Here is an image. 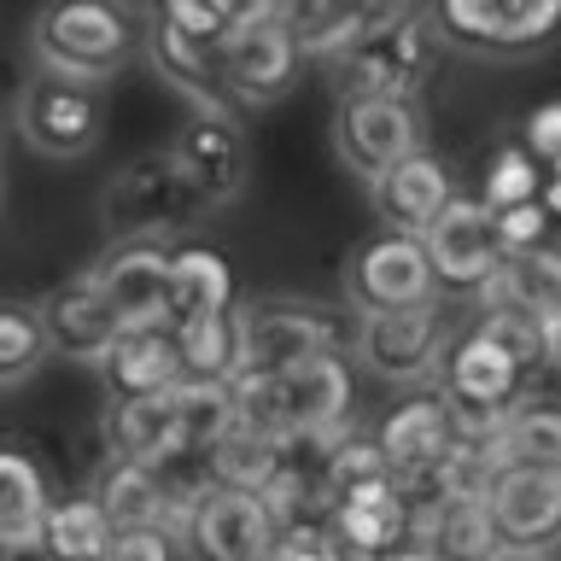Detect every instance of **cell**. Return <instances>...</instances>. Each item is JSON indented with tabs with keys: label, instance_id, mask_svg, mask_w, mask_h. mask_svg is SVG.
Instances as JSON below:
<instances>
[{
	"label": "cell",
	"instance_id": "3957f363",
	"mask_svg": "<svg viewBox=\"0 0 561 561\" xmlns=\"http://www.w3.org/2000/svg\"><path fill=\"white\" fill-rule=\"evenodd\" d=\"M199 217H210V205L199 199V187L187 182V170L175 164L170 147L129 158V164L100 187V234L112 245H123V240L170 245Z\"/></svg>",
	"mask_w": 561,
	"mask_h": 561
},
{
	"label": "cell",
	"instance_id": "8992f818",
	"mask_svg": "<svg viewBox=\"0 0 561 561\" xmlns=\"http://www.w3.org/2000/svg\"><path fill=\"white\" fill-rule=\"evenodd\" d=\"M340 293L345 305L363 316H403V310H433L438 305V275L427 263V245L410 234H368L351 245L345 270H340Z\"/></svg>",
	"mask_w": 561,
	"mask_h": 561
},
{
	"label": "cell",
	"instance_id": "4316f807",
	"mask_svg": "<svg viewBox=\"0 0 561 561\" xmlns=\"http://www.w3.org/2000/svg\"><path fill=\"white\" fill-rule=\"evenodd\" d=\"M234 310V270L210 245H175L170 257V328L205 322V316Z\"/></svg>",
	"mask_w": 561,
	"mask_h": 561
},
{
	"label": "cell",
	"instance_id": "d6a6232c",
	"mask_svg": "<svg viewBox=\"0 0 561 561\" xmlns=\"http://www.w3.org/2000/svg\"><path fill=\"white\" fill-rule=\"evenodd\" d=\"M427 538H433V561H497L503 556V538L491 526L485 503H445L427 520Z\"/></svg>",
	"mask_w": 561,
	"mask_h": 561
},
{
	"label": "cell",
	"instance_id": "7402d4cb",
	"mask_svg": "<svg viewBox=\"0 0 561 561\" xmlns=\"http://www.w3.org/2000/svg\"><path fill=\"white\" fill-rule=\"evenodd\" d=\"M182 375V351H175L170 328H129L112 345V357L100 363V386L105 403H135V398H164L175 392Z\"/></svg>",
	"mask_w": 561,
	"mask_h": 561
},
{
	"label": "cell",
	"instance_id": "4fadbf2b",
	"mask_svg": "<svg viewBox=\"0 0 561 561\" xmlns=\"http://www.w3.org/2000/svg\"><path fill=\"white\" fill-rule=\"evenodd\" d=\"M170 257L175 245L123 240L88 263V280L105 293L123 328H170Z\"/></svg>",
	"mask_w": 561,
	"mask_h": 561
},
{
	"label": "cell",
	"instance_id": "836d02e7",
	"mask_svg": "<svg viewBox=\"0 0 561 561\" xmlns=\"http://www.w3.org/2000/svg\"><path fill=\"white\" fill-rule=\"evenodd\" d=\"M53 357L42 305H18L0 298V386H24L30 375H42V363Z\"/></svg>",
	"mask_w": 561,
	"mask_h": 561
},
{
	"label": "cell",
	"instance_id": "52a82bcc",
	"mask_svg": "<svg viewBox=\"0 0 561 561\" xmlns=\"http://www.w3.org/2000/svg\"><path fill=\"white\" fill-rule=\"evenodd\" d=\"M427 30L438 47L520 59V53L550 47V35L561 30V7L556 0H445V7H427Z\"/></svg>",
	"mask_w": 561,
	"mask_h": 561
},
{
	"label": "cell",
	"instance_id": "277c9868",
	"mask_svg": "<svg viewBox=\"0 0 561 561\" xmlns=\"http://www.w3.org/2000/svg\"><path fill=\"white\" fill-rule=\"evenodd\" d=\"M433 59H438V42L427 30V12L380 7L375 30L333 70H340L345 100H415L433 77Z\"/></svg>",
	"mask_w": 561,
	"mask_h": 561
},
{
	"label": "cell",
	"instance_id": "1f68e13d",
	"mask_svg": "<svg viewBox=\"0 0 561 561\" xmlns=\"http://www.w3.org/2000/svg\"><path fill=\"white\" fill-rule=\"evenodd\" d=\"M175 351H182V375L187 380H234L240 375V305L222 316H205V322L170 328Z\"/></svg>",
	"mask_w": 561,
	"mask_h": 561
},
{
	"label": "cell",
	"instance_id": "8d00e7d4",
	"mask_svg": "<svg viewBox=\"0 0 561 561\" xmlns=\"http://www.w3.org/2000/svg\"><path fill=\"white\" fill-rule=\"evenodd\" d=\"M543 199V175H538V158L520 147H503V152H491V164H485V182H480V205L497 217V210H520V205H538Z\"/></svg>",
	"mask_w": 561,
	"mask_h": 561
},
{
	"label": "cell",
	"instance_id": "f35d334b",
	"mask_svg": "<svg viewBox=\"0 0 561 561\" xmlns=\"http://www.w3.org/2000/svg\"><path fill=\"white\" fill-rule=\"evenodd\" d=\"M112 561H193L187 556V533L175 526H129V533L112 538Z\"/></svg>",
	"mask_w": 561,
	"mask_h": 561
},
{
	"label": "cell",
	"instance_id": "7c38bea8",
	"mask_svg": "<svg viewBox=\"0 0 561 561\" xmlns=\"http://www.w3.org/2000/svg\"><path fill=\"white\" fill-rule=\"evenodd\" d=\"M450 340L456 333L438 305L403 310V316H363L351 357H357L363 375H375L386 386H421V380H438V363H445Z\"/></svg>",
	"mask_w": 561,
	"mask_h": 561
},
{
	"label": "cell",
	"instance_id": "ffe728a7",
	"mask_svg": "<svg viewBox=\"0 0 561 561\" xmlns=\"http://www.w3.org/2000/svg\"><path fill=\"white\" fill-rule=\"evenodd\" d=\"M147 59L182 100H193V112H234L222 94V42H199V35L175 30L164 12H147Z\"/></svg>",
	"mask_w": 561,
	"mask_h": 561
},
{
	"label": "cell",
	"instance_id": "d4e9b609",
	"mask_svg": "<svg viewBox=\"0 0 561 561\" xmlns=\"http://www.w3.org/2000/svg\"><path fill=\"white\" fill-rule=\"evenodd\" d=\"M105 456L112 462L158 468L175 456V392L164 398H135V403H105Z\"/></svg>",
	"mask_w": 561,
	"mask_h": 561
},
{
	"label": "cell",
	"instance_id": "603a6c76",
	"mask_svg": "<svg viewBox=\"0 0 561 561\" xmlns=\"http://www.w3.org/2000/svg\"><path fill=\"white\" fill-rule=\"evenodd\" d=\"M410 526H415V515H410V503L398 497V485L351 491V497H333V508H328V533H333L345 561H375L380 550H392Z\"/></svg>",
	"mask_w": 561,
	"mask_h": 561
},
{
	"label": "cell",
	"instance_id": "83f0119b",
	"mask_svg": "<svg viewBox=\"0 0 561 561\" xmlns=\"http://www.w3.org/2000/svg\"><path fill=\"white\" fill-rule=\"evenodd\" d=\"M240 427V398L222 380H182L175 386V456H210Z\"/></svg>",
	"mask_w": 561,
	"mask_h": 561
},
{
	"label": "cell",
	"instance_id": "7a4b0ae2",
	"mask_svg": "<svg viewBox=\"0 0 561 561\" xmlns=\"http://www.w3.org/2000/svg\"><path fill=\"white\" fill-rule=\"evenodd\" d=\"M140 35H147V18L140 12L112 7V0H70V7L35 12L30 53L47 77L100 88L140 53Z\"/></svg>",
	"mask_w": 561,
	"mask_h": 561
},
{
	"label": "cell",
	"instance_id": "ac0fdd59",
	"mask_svg": "<svg viewBox=\"0 0 561 561\" xmlns=\"http://www.w3.org/2000/svg\"><path fill=\"white\" fill-rule=\"evenodd\" d=\"M368 199H375V210H380V228L421 240L456 199H462V193H456V175H450L445 158L421 147L415 158H403L398 170H386L380 182L368 187Z\"/></svg>",
	"mask_w": 561,
	"mask_h": 561
},
{
	"label": "cell",
	"instance_id": "ab89813d",
	"mask_svg": "<svg viewBox=\"0 0 561 561\" xmlns=\"http://www.w3.org/2000/svg\"><path fill=\"white\" fill-rule=\"evenodd\" d=\"M550 234V210L538 205H520V210H497V240H503V257H520V252H538V245Z\"/></svg>",
	"mask_w": 561,
	"mask_h": 561
},
{
	"label": "cell",
	"instance_id": "bcb514c9",
	"mask_svg": "<svg viewBox=\"0 0 561 561\" xmlns=\"http://www.w3.org/2000/svg\"><path fill=\"white\" fill-rule=\"evenodd\" d=\"M0 561H7V543H0Z\"/></svg>",
	"mask_w": 561,
	"mask_h": 561
},
{
	"label": "cell",
	"instance_id": "484cf974",
	"mask_svg": "<svg viewBox=\"0 0 561 561\" xmlns=\"http://www.w3.org/2000/svg\"><path fill=\"white\" fill-rule=\"evenodd\" d=\"M53 497L42 480V462L18 445H0V543L7 550H35L47 533Z\"/></svg>",
	"mask_w": 561,
	"mask_h": 561
},
{
	"label": "cell",
	"instance_id": "8fae6325",
	"mask_svg": "<svg viewBox=\"0 0 561 561\" xmlns=\"http://www.w3.org/2000/svg\"><path fill=\"white\" fill-rule=\"evenodd\" d=\"M427 147V123L415 100H345L333 105V152L357 182L375 187L386 170Z\"/></svg>",
	"mask_w": 561,
	"mask_h": 561
},
{
	"label": "cell",
	"instance_id": "5bb4252c",
	"mask_svg": "<svg viewBox=\"0 0 561 561\" xmlns=\"http://www.w3.org/2000/svg\"><path fill=\"white\" fill-rule=\"evenodd\" d=\"M275 538H280V520H275L270 497H257V491L217 485L187 520L193 561H270Z\"/></svg>",
	"mask_w": 561,
	"mask_h": 561
},
{
	"label": "cell",
	"instance_id": "74e56055",
	"mask_svg": "<svg viewBox=\"0 0 561 561\" xmlns=\"http://www.w3.org/2000/svg\"><path fill=\"white\" fill-rule=\"evenodd\" d=\"M473 328H480L503 357H515L520 368L550 363V340H543V322H533V316H520V310H480V322H473Z\"/></svg>",
	"mask_w": 561,
	"mask_h": 561
},
{
	"label": "cell",
	"instance_id": "ba28073f",
	"mask_svg": "<svg viewBox=\"0 0 561 561\" xmlns=\"http://www.w3.org/2000/svg\"><path fill=\"white\" fill-rule=\"evenodd\" d=\"M305 47L287 30V7L257 0V7H234V35L222 42V94L228 105H270L293 88Z\"/></svg>",
	"mask_w": 561,
	"mask_h": 561
},
{
	"label": "cell",
	"instance_id": "cb8c5ba5",
	"mask_svg": "<svg viewBox=\"0 0 561 561\" xmlns=\"http://www.w3.org/2000/svg\"><path fill=\"white\" fill-rule=\"evenodd\" d=\"M473 298H480V310H520L533 322H550L561 310V245H538V252L503 257L497 275Z\"/></svg>",
	"mask_w": 561,
	"mask_h": 561
},
{
	"label": "cell",
	"instance_id": "44dd1931",
	"mask_svg": "<svg viewBox=\"0 0 561 561\" xmlns=\"http://www.w3.org/2000/svg\"><path fill=\"white\" fill-rule=\"evenodd\" d=\"M375 438H380L386 462H392V480H398V473H427V468L445 462L456 450V421H450L438 392H410L403 403H392V410L380 415Z\"/></svg>",
	"mask_w": 561,
	"mask_h": 561
},
{
	"label": "cell",
	"instance_id": "d590c367",
	"mask_svg": "<svg viewBox=\"0 0 561 561\" xmlns=\"http://www.w3.org/2000/svg\"><path fill=\"white\" fill-rule=\"evenodd\" d=\"M368 485H392V462H386L375 427H345L328 445V491L351 497V491H368Z\"/></svg>",
	"mask_w": 561,
	"mask_h": 561
},
{
	"label": "cell",
	"instance_id": "f1b7e54d",
	"mask_svg": "<svg viewBox=\"0 0 561 561\" xmlns=\"http://www.w3.org/2000/svg\"><path fill=\"white\" fill-rule=\"evenodd\" d=\"M112 538L117 526L105 520V508L94 491H77V497H59L47 515L42 533V556L47 561H112Z\"/></svg>",
	"mask_w": 561,
	"mask_h": 561
},
{
	"label": "cell",
	"instance_id": "f6af8a7d",
	"mask_svg": "<svg viewBox=\"0 0 561 561\" xmlns=\"http://www.w3.org/2000/svg\"><path fill=\"white\" fill-rule=\"evenodd\" d=\"M497 561H543V556H497Z\"/></svg>",
	"mask_w": 561,
	"mask_h": 561
},
{
	"label": "cell",
	"instance_id": "2e32d148",
	"mask_svg": "<svg viewBox=\"0 0 561 561\" xmlns=\"http://www.w3.org/2000/svg\"><path fill=\"white\" fill-rule=\"evenodd\" d=\"M421 245H427V263H433L438 287H473L480 293L503 263L497 217H491L480 199H456L445 217L421 234Z\"/></svg>",
	"mask_w": 561,
	"mask_h": 561
},
{
	"label": "cell",
	"instance_id": "d6986e66",
	"mask_svg": "<svg viewBox=\"0 0 561 561\" xmlns=\"http://www.w3.org/2000/svg\"><path fill=\"white\" fill-rule=\"evenodd\" d=\"M42 322H47L53 357H70V363H88V368H100L112 357V345L129 333L117 322V310L105 305V293L88 280V270L42 298Z\"/></svg>",
	"mask_w": 561,
	"mask_h": 561
},
{
	"label": "cell",
	"instance_id": "f546056e",
	"mask_svg": "<svg viewBox=\"0 0 561 561\" xmlns=\"http://www.w3.org/2000/svg\"><path fill=\"white\" fill-rule=\"evenodd\" d=\"M94 497L105 508V520L117 526V533H129V526H170V503H164V485H158V468H140V462H112L100 473ZM182 533V526H175Z\"/></svg>",
	"mask_w": 561,
	"mask_h": 561
},
{
	"label": "cell",
	"instance_id": "6da1fadb",
	"mask_svg": "<svg viewBox=\"0 0 561 561\" xmlns=\"http://www.w3.org/2000/svg\"><path fill=\"white\" fill-rule=\"evenodd\" d=\"M240 398V421L257 433L280 438H328V433H345L351 427V403H357V375L351 363L333 351V357H316L305 368H287V375H270V380H228Z\"/></svg>",
	"mask_w": 561,
	"mask_h": 561
},
{
	"label": "cell",
	"instance_id": "9c48e42d",
	"mask_svg": "<svg viewBox=\"0 0 561 561\" xmlns=\"http://www.w3.org/2000/svg\"><path fill=\"white\" fill-rule=\"evenodd\" d=\"M333 351H340L333 345V316L310 298H252V305H240V375L270 380L316 357H333Z\"/></svg>",
	"mask_w": 561,
	"mask_h": 561
},
{
	"label": "cell",
	"instance_id": "e0dca14e",
	"mask_svg": "<svg viewBox=\"0 0 561 561\" xmlns=\"http://www.w3.org/2000/svg\"><path fill=\"white\" fill-rule=\"evenodd\" d=\"M170 152H175V164L187 170V182L199 187V199L210 210L240 199V187H245V135H240L234 112H193Z\"/></svg>",
	"mask_w": 561,
	"mask_h": 561
},
{
	"label": "cell",
	"instance_id": "60d3db41",
	"mask_svg": "<svg viewBox=\"0 0 561 561\" xmlns=\"http://www.w3.org/2000/svg\"><path fill=\"white\" fill-rule=\"evenodd\" d=\"M520 147L533 152L538 164L561 170V100H543V105H533V112H526V123H520Z\"/></svg>",
	"mask_w": 561,
	"mask_h": 561
},
{
	"label": "cell",
	"instance_id": "9a60e30c",
	"mask_svg": "<svg viewBox=\"0 0 561 561\" xmlns=\"http://www.w3.org/2000/svg\"><path fill=\"white\" fill-rule=\"evenodd\" d=\"M491 526L503 556H550L561 543V473L556 468H508L491 485Z\"/></svg>",
	"mask_w": 561,
	"mask_h": 561
},
{
	"label": "cell",
	"instance_id": "e575fe53",
	"mask_svg": "<svg viewBox=\"0 0 561 561\" xmlns=\"http://www.w3.org/2000/svg\"><path fill=\"white\" fill-rule=\"evenodd\" d=\"M503 450L515 468H556L561 473V403L526 398L520 410L503 421Z\"/></svg>",
	"mask_w": 561,
	"mask_h": 561
},
{
	"label": "cell",
	"instance_id": "b9f144b4",
	"mask_svg": "<svg viewBox=\"0 0 561 561\" xmlns=\"http://www.w3.org/2000/svg\"><path fill=\"white\" fill-rule=\"evenodd\" d=\"M375 561H433V538H427V520H415L392 550H380Z\"/></svg>",
	"mask_w": 561,
	"mask_h": 561
},
{
	"label": "cell",
	"instance_id": "30bf717a",
	"mask_svg": "<svg viewBox=\"0 0 561 561\" xmlns=\"http://www.w3.org/2000/svg\"><path fill=\"white\" fill-rule=\"evenodd\" d=\"M12 123H18V135L30 140V152L70 164V158H88L100 147L105 100H100V88H82V82H65V77L35 70V77L18 88V100H12Z\"/></svg>",
	"mask_w": 561,
	"mask_h": 561
},
{
	"label": "cell",
	"instance_id": "4dcf8cb0",
	"mask_svg": "<svg viewBox=\"0 0 561 561\" xmlns=\"http://www.w3.org/2000/svg\"><path fill=\"white\" fill-rule=\"evenodd\" d=\"M280 462H287L280 438H270V433H257V427L240 421V427L210 450V480L228 485V491H257V497H270V485L280 480Z\"/></svg>",
	"mask_w": 561,
	"mask_h": 561
},
{
	"label": "cell",
	"instance_id": "5b68a950",
	"mask_svg": "<svg viewBox=\"0 0 561 561\" xmlns=\"http://www.w3.org/2000/svg\"><path fill=\"white\" fill-rule=\"evenodd\" d=\"M520 380H526V368L515 357H503L480 328H468L450 340L433 392L445 398V410L456 421V438H491V433H503V421L526 403Z\"/></svg>",
	"mask_w": 561,
	"mask_h": 561
},
{
	"label": "cell",
	"instance_id": "ee69618b",
	"mask_svg": "<svg viewBox=\"0 0 561 561\" xmlns=\"http://www.w3.org/2000/svg\"><path fill=\"white\" fill-rule=\"evenodd\" d=\"M543 210L561 217V170H550V182H543Z\"/></svg>",
	"mask_w": 561,
	"mask_h": 561
},
{
	"label": "cell",
	"instance_id": "7bdbcfd3",
	"mask_svg": "<svg viewBox=\"0 0 561 561\" xmlns=\"http://www.w3.org/2000/svg\"><path fill=\"white\" fill-rule=\"evenodd\" d=\"M543 340H550V368L561 375V310L550 316V322H543Z\"/></svg>",
	"mask_w": 561,
	"mask_h": 561
}]
</instances>
